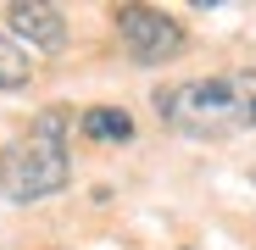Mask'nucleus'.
I'll use <instances>...</instances> for the list:
<instances>
[{"mask_svg":"<svg viewBox=\"0 0 256 250\" xmlns=\"http://www.w3.org/2000/svg\"><path fill=\"white\" fill-rule=\"evenodd\" d=\"M78 134L95 145H128L134 139V117L122 106H90V111H78Z\"/></svg>","mask_w":256,"mask_h":250,"instance_id":"39448f33","label":"nucleus"},{"mask_svg":"<svg viewBox=\"0 0 256 250\" xmlns=\"http://www.w3.org/2000/svg\"><path fill=\"white\" fill-rule=\"evenodd\" d=\"M117 39L140 67H167L190 50V33L178 17H167L156 6H117Z\"/></svg>","mask_w":256,"mask_h":250,"instance_id":"7ed1b4c3","label":"nucleus"},{"mask_svg":"<svg viewBox=\"0 0 256 250\" xmlns=\"http://www.w3.org/2000/svg\"><path fill=\"white\" fill-rule=\"evenodd\" d=\"M156 117L190 139H218L234 128H256V67L218 72V78H190V83H162Z\"/></svg>","mask_w":256,"mask_h":250,"instance_id":"f257e3e1","label":"nucleus"},{"mask_svg":"<svg viewBox=\"0 0 256 250\" xmlns=\"http://www.w3.org/2000/svg\"><path fill=\"white\" fill-rule=\"evenodd\" d=\"M6 28H12L17 50H34V56H62L67 50V17H62V6L17 0V6H6Z\"/></svg>","mask_w":256,"mask_h":250,"instance_id":"20e7f679","label":"nucleus"},{"mask_svg":"<svg viewBox=\"0 0 256 250\" xmlns=\"http://www.w3.org/2000/svg\"><path fill=\"white\" fill-rule=\"evenodd\" d=\"M28 78H34L28 50H17V45H12V33H0V95H17V89H28Z\"/></svg>","mask_w":256,"mask_h":250,"instance_id":"423d86ee","label":"nucleus"},{"mask_svg":"<svg viewBox=\"0 0 256 250\" xmlns=\"http://www.w3.org/2000/svg\"><path fill=\"white\" fill-rule=\"evenodd\" d=\"M78 128V117L67 106H50V111H39L34 117V128L6 145V156H0V195L17 200V206H34V200H50L72 184V139Z\"/></svg>","mask_w":256,"mask_h":250,"instance_id":"f03ea898","label":"nucleus"}]
</instances>
